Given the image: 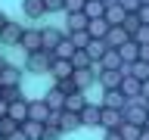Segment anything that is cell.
<instances>
[{
    "mask_svg": "<svg viewBox=\"0 0 149 140\" xmlns=\"http://www.w3.org/2000/svg\"><path fill=\"white\" fill-rule=\"evenodd\" d=\"M106 9H109V6H106L102 0H87V6H84V13H87L90 19H102V16H106Z\"/></svg>",
    "mask_w": 149,
    "mask_h": 140,
    "instance_id": "obj_27",
    "label": "cell"
},
{
    "mask_svg": "<svg viewBox=\"0 0 149 140\" xmlns=\"http://www.w3.org/2000/svg\"><path fill=\"white\" fill-rule=\"evenodd\" d=\"M56 56L50 50H37V53H25V69L28 72H50Z\"/></svg>",
    "mask_w": 149,
    "mask_h": 140,
    "instance_id": "obj_1",
    "label": "cell"
},
{
    "mask_svg": "<svg viewBox=\"0 0 149 140\" xmlns=\"http://www.w3.org/2000/svg\"><path fill=\"white\" fill-rule=\"evenodd\" d=\"M59 128H62V134H65V131H78V128H84L81 112H62V118H59Z\"/></svg>",
    "mask_w": 149,
    "mask_h": 140,
    "instance_id": "obj_20",
    "label": "cell"
},
{
    "mask_svg": "<svg viewBox=\"0 0 149 140\" xmlns=\"http://www.w3.org/2000/svg\"><path fill=\"white\" fill-rule=\"evenodd\" d=\"M146 118H149V109L143 106V103H127V109H124V121H134V125H146Z\"/></svg>",
    "mask_w": 149,
    "mask_h": 140,
    "instance_id": "obj_5",
    "label": "cell"
},
{
    "mask_svg": "<svg viewBox=\"0 0 149 140\" xmlns=\"http://www.w3.org/2000/svg\"><path fill=\"white\" fill-rule=\"evenodd\" d=\"M143 128H149V118H146V125H143Z\"/></svg>",
    "mask_w": 149,
    "mask_h": 140,
    "instance_id": "obj_53",
    "label": "cell"
},
{
    "mask_svg": "<svg viewBox=\"0 0 149 140\" xmlns=\"http://www.w3.org/2000/svg\"><path fill=\"white\" fill-rule=\"evenodd\" d=\"M87 31H90V37H109V31H112V22H109L106 16H102V19H90Z\"/></svg>",
    "mask_w": 149,
    "mask_h": 140,
    "instance_id": "obj_18",
    "label": "cell"
},
{
    "mask_svg": "<svg viewBox=\"0 0 149 140\" xmlns=\"http://www.w3.org/2000/svg\"><path fill=\"white\" fill-rule=\"evenodd\" d=\"M127 97H124V93H121V87H115V90H106L102 93V106H109V109H127Z\"/></svg>",
    "mask_w": 149,
    "mask_h": 140,
    "instance_id": "obj_7",
    "label": "cell"
},
{
    "mask_svg": "<svg viewBox=\"0 0 149 140\" xmlns=\"http://www.w3.org/2000/svg\"><path fill=\"white\" fill-rule=\"evenodd\" d=\"M50 112H53V109L47 106V100H34V103H31L28 118H31V121H44V125H47V121H50Z\"/></svg>",
    "mask_w": 149,
    "mask_h": 140,
    "instance_id": "obj_13",
    "label": "cell"
},
{
    "mask_svg": "<svg viewBox=\"0 0 149 140\" xmlns=\"http://www.w3.org/2000/svg\"><path fill=\"white\" fill-rule=\"evenodd\" d=\"M140 25H143V22H140V16H137V13H127V19H124V28L130 31V37L137 34V28H140Z\"/></svg>",
    "mask_w": 149,
    "mask_h": 140,
    "instance_id": "obj_35",
    "label": "cell"
},
{
    "mask_svg": "<svg viewBox=\"0 0 149 140\" xmlns=\"http://www.w3.org/2000/svg\"><path fill=\"white\" fill-rule=\"evenodd\" d=\"M9 25V16H6V13H0V34H3V28H6Z\"/></svg>",
    "mask_w": 149,
    "mask_h": 140,
    "instance_id": "obj_45",
    "label": "cell"
},
{
    "mask_svg": "<svg viewBox=\"0 0 149 140\" xmlns=\"http://www.w3.org/2000/svg\"><path fill=\"white\" fill-rule=\"evenodd\" d=\"M6 65H9V62L3 59V56H0V75H3V69H6Z\"/></svg>",
    "mask_w": 149,
    "mask_h": 140,
    "instance_id": "obj_49",
    "label": "cell"
},
{
    "mask_svg": "<svg viewBox=\"0 0 149 140\" xmlns=\"http://www.w3.org/2000/svg\"><path fill=\"white\" fill-rule=\"evenodd\" d=\"M140 140H149V128H143V134H140Z\"/></svg>",
    "mask_w": 149,
    "mask_h": 140,
    "instance_id": "obj_50",
    "label": "cell"
},
{
    "mask_svg": "<svg viewBox=\"0 0 149 140\" xmlns=\"http://www.w3.org/2000/svg\"><path fill=\"white\" fill-rule=\"evenodd\" d=\"M106 41H109V47L112 50H118V47H124L130 41V31L124 25H112V31H109V37H106Z\"/></svg>",
    "mask_w": 149,
    "mask_h": 140,
    "instance_id": "obj_11",
    "label": "cell"
},
{
    "mask_svg": "<svg viewBox=\"0 0 149 140\" xmlns=\"http://www.w3.org/2000/svg\"><path fill=\"white\" fill-rule=\"evenodd\" d=\"M62 31H56V28H44V50H50L53 53L56 47H59V41H62Z\"/></svg>",
    "mask_w": 149,
    "mask_h": 140,
    "instance_id": "obj_26",
    "label": "cell"
},
{
    "mask_svg": "<svg viewBox=\"0 0 149 140\" xmlns=\"http://www.w3.org/2000/svg\"><path fill=\"white\" fill-rule=\"evenodd\" d=\"M68 37L74 41V47H78V50H84V47H87V44L93 41V37H90V31H72Z\"/></svg>",
    "mask_w": 149,
    "mask_h": 140,
    "instance_id": "obj_33",
    "label": "cell"
},
{
    "mask_svg": "<svg viewBox=\"0 0 149 140\" xmlns=\"http://www.w3.org/2000/svg\"><path fill=\"white\" fill-rule=\"evenodd\" d=\"M47 3V13H59V9H65V0H44Z\"/></svg>",
    "mask_w": 149,
    "mask_h": 140,
    "instance_id": "obj_41",
    "label": "cell"
},
{
    "mask_svg": "<svg viewBox=\"0 0 149 140\" xmlns=\"http://www.w3.org/2000/svg\"><path fill=\"white\" fill-rule=\"evenodd\" d=\"M50 75H53V81L74 78V65H72V59H53V65H50Z\"/></svg>",
    "mask_w": 149,
    "mask_h": 140,
    "instance_id": "obj_6",
    "label": "cell"
},
{
    "mask_svg": "<svg viewBox=\"0 0 149 140\" xmlns=\"http://www.w3.org/2000/svg\"><path fill=\"white\" fill-rule=\"evenodd\" d=\"M143 3H149V0H143Z\"/></svg>",
    "mask_w": 149,
    "mask_h": 140,
    "instance_id": "obj_54",
    "label": "cell"
},
{
    "mask_svg": "<svg viewBox=\"0 0 149 140\" xmlns=\"http://www.w3.org/2000/svg\"><path fill=\"white\" fill-rule=\"evenodd\" d=\"M118 3L127 9V13H140V6H143V0H118Z\"/></svg>",
    "mask_w": 149,
    "mask_h": 140,
    "instance_id": "obj_40",
    "label": "cell"
},
{
    "mask_svg": "<svg viewBox=\"0 0 149 140\" xmlns=\"http://www.w3.org/2000/svg\"><path fill=\"white\" fill-rule=\"evenodd\" d=\"M134 41H137V44H149V25H140L137 34H134Z\"/></svg>",
    "mask_w": 149,
    "mask_h": 140,
    "instance_id": "obj_39",
    "label": "cell"
},
{
    "mask_svg": "<svg viewBox=\"0 0 149 140\" xmlns=\"http://www.w3.org/2000/svg\"><path fill=\"white\" fill-rule=\"evenodd\" d=\"M84 50L90 53V59H93V62H100V59H102V56H106V53H109L112 47H109V41H106V37H93L90 44L84 47Z\"/></svg>",
    "mask_w": 149,
    "mask_h": 140,
    "instance_id": "obj_10",
    "label": "cell"
},
{
    "mask_svg": "<svg viewBox=\"0 0 149 140\" xmlns=\"http://www.w3.org/2000/svg\"><path fill=\"white\" fill-rule=\"evenodd\" d=\"M44 100H47V106H50V109H56V112H65V93L59 90V87H50V90L44 93Z\"/></svg>",
    "mask_w": 149,
    "mask_h": 140,
    "instance_id": "obj_17",
    "label": "cell"
},
{
    "mask_svg": "<svg viewBox=\"0 0 149 140\" xmlns=\"http://www.w3.org/2000/svg\"><path fill=\"white\" fill-rule=\"evenodd\" d=\"M140 22H143V25H149V3H143V6H140Z\"/></svg>",
    "mask_w": 149,
    "mask_h": 140,
    "instance_id": "obj_42",
    "label": "cell"
},
{
    "mask_svg": "<svg viewBox=\"0 0 149 140\" xmlns=\"http://www.w3.org/2000/svg\"><path fill=\"white\" fill-rule=\"evenodd\" d=\"M3 100L16 103V100H25V97H22V90H19V84H16V87H6V90H3Z\"/></svg>",
    "mask_w": 149,
    "mask_h": 140,
    "instance_id": "obj_36",
    "label": "cell"
},
{
    "mask_svg": "<svg viewBox=\"0 0 149 140\" xmlns=\"http://www.w3.org/2000/svg\"><path fill=\"white\" fill-rule=\"evenodd\" d=\"M87 25H90V16H87V13H68V31H65V34L87 31Z\"/></svg>",
    "mask_w": 149,
    "mask_h": 140,
    "instance_id": "obj_19",
    "label": "cell"
},
{
    "mask_svg": "<svg viewBox=\"0 0 149 140\" xmlns=\"http://www.w3.org/2000/svg\"><path fill=\"white\" fill-rule=\"evenodd\" d=\"M16 131H22V121H16V118H0V134H3V137H13V134H16Z\"/></svg>",
    "mask_w": 149,
    "mask_h": 140,
    "instance_id": "obj_29",
    "label": "cell"
},
{
    "mask_svg": "<svg viewBox=\"0 0 149 140\" xmlns=\"http://www.w3.org/2000/svg\"><path fill=\"white\" fill-rule=\"evenodd\" d=\"M106 140H124V137H121L118 131H106Z\"/></svg>",
    "mask_w": 149,
    "mask_h": 140,
    "instance_id": "obj_46",
    "label": "cell"
},
{
    "mask_svg": "<svg viewBox=\"0 0 149 140\" xmlns=\"http://www.w3.org/2000/svg\"><path fill=\"white\" fill-rule=\"evenodd\" d=\"M6 115H9V103L0 100V118H6Z\"/></svg>",
    "mask_w": 149,
    "mask_h": 140,
    "instance_id": "obj_44",
    "label": "cell"
},
{
    "mask_svg": "<svg viewBox=\"0 0 149 140\" xmlns=\"http://www.w3.org/2000/svg\"><path fill=\"white\" fill-rule=\"evenodd\" d=\"M118 134H121L124 140H140V134H143V128H140V125H134V121H124V125L118 128Z\"/></svg>",
    "mask_w": 149,
    "mask_h": 140,
    "instance_id": "obj_28",
    "label": "cell"
},
{
    "mask_svg": "<svg viewBox=\"0 0 149 140\" xmlns=\"http://www.w3.org/2000/svg\"><path fill=\"white\" fill-rule=\"evenodd\" d=\"M22 13L28 19H40V16H47V3L44 0H22Z\"/></svg>",
    "mask_w": 149,
    "mask_h": 140,
    "instance_id": "obj_14",
    "label": "cell"
},
{
    "mask_svg": "<svg viewBox=\"0 0 149 140\" xmlns=\"http://www.w3.org/2000/svg\"><path fill=\"white\" fill-rule=\"evenodd\" d=\"M28 112H31V103L28 100H16V103H9V118H16L25 125L28 121Z\"/></svg>",
    "mask_w": 149,
    "mask_h": 140,
    "instance_id": "obj_15",
    "label": "cell"
},
{
    "mask_svg": "<svg viewBox=\"0 0 149 140\" xmlns=\"http://www.w3.org/2000/svg\"><path fill=\"white\" fill-rule=\"evenodd\" d=\"M22 131L28 134V140H40L44 131H47V125H44V121H31V118H28L25 125H22Z\"/></svg>",
    "mask_w": 149,
    "mask_h": 140,
    "instance_id": "obj_25",
    "label": "cell"
},
{
    "mask_svg": "<svg viewBox=\"0 0 149 140\" xmlns=\"http://www.w3.org/2000/svg\"><path fill=\"white\" fill-rule=\"evenodd\" d=\"M6 140H28V134H25V131H16V134H13V137H6Z\"/></svg>",
    "mask_w": 149,
    "mask_h": 140,
    "instance_id": "obj_47",
    "label": "cell"
},
{
    "mask_svg": "<svg viewBox=\"0 0 149 140\" xmlns=\"http://www.w3.org/2000/svg\"><path fill=\"white\" fill-rule=\"evenodd\" d=\"M124 125V112L121 109H109V106H102V128L106 131H118Z\"/></svg>",
    "mask_w": 149,
    "mask_h": 140,
    "instance_id": "obj_8",
    "label": "cell"
},
{
    "mask_svg": "<svg viewBox=\"0 0 149 140\" xmlns=\"http://www.w3.org/2000/svg\"><path fill=\"white\" fill-rule=\"evenodd\" d=\"M130 75H134V78H140V81H149V62H143V59H140V62H134V65H130Z\"/></svg>",
    "mask_w": 149,
    "mask_h": 140,
    "instance_id": "obj_32",
    "label": "cell"
},
{
    "mask_svg": "<svg viewBox=\"0 0 149 140\" xmlns=\"http://www.w3.org/2000/svg\"><path fill=\"white\" fill-rule=\"evenodd\" d=\"M121 93H124L130 103H143V81L134 78V75H124V81H121Z\"/></svg>",
    "mask_w": 149,
    "mask_h": 140,
    "instance_id": "obj_3",
    "label": "cell"
},
{
    "mask_svg": "<svg viewBox=\"0 0 149 140\" xmlns=\"http://www.w3.org/2000/svg\"><path fill=\"white\" fill-rule=\"evenodd\" d=\"M62 137V128H56V125H47V131H44V137L40 140H59Z\"/></svg>",
    "mask_w": 149,
    "mask_h": 140,
    "instance_id": "obj_38",
    "label": "cell"
},
{
    "mask_svg": "<svg viewBox=\"0 0 149 140\" xmlns=\"http://www.w3.org/2000/svg\"><path fill=\"white\" fill-rule=\"evenodd\" d=\"M72 65H74V69H90V65H93V59H90V53H87V50H74Z\"/></svg>",
    "mask_w": 149,
    "mask_h": 140,
    "instance_id": "obj_31",
    "label": "cell"
},
{
    "mask_svg": "<svg viewBox=\"0 0 149 140\" xmlns=\"http://www.w3.org/2000/svg\"><path fill=\"white\" fill-rule=\"evenodd\" d=\"M143 106H146V109H149V100H143Z\"/></svg>",
    "mask_w": 149,
    "mask_h": 140,
    "instance_id": "obj_52",
    "label": "cell"
},
{
    "mask_svg": "<svg viewBox=\"0 0 149 140\" xmlns=\"http://www.w3.org/2000/svg\"><path fill=\"white\" fill-rule=\"evenodd\" d=\"M87 0H65V13H84Z\"/></svg>",
    "mask_w": 149,
    "mask_h": 140,
    "instance_id": "obj_37",
    "label": "cell"
},
{
    "mask_svg": "<svg viewBox=\"0 0 149 140\" xmlns=\"http://www.w3.org/2000/svg\"><path fill=\"white\" fill-rule=\"evenodd\" d=\"M100 62H102V69H121V65H124V59H121L118 50H109V53L100 59Z\"/></svg>",
    "mask_w": 149,
    "mask_h": 140,
    "instance_id": "obj_30",
    "label": "cell"
},
{
    "mask_svg": "<svg viewBox=\"0 0 149 140\" xmlns=\"http://www.w3.org/2000/svg\"><path fill=\"white\" fill-rule=\"evenodd\" d=\"M19 81H22V69H19V65H6L3 75H0V84H3V87H16Z\"/></svg>",
    "mask_w": 149,
    "mask_h": 140,
    "instance_id": "obj_23",
    "label": "cell"
},
{
    "mask_svg": "<svg viewBox=\"0 0 149 140\" xmlns=\"http://www.w3.org/2000/svg\"><path fill=\"white\" fill-rule=\"evenodd\" d=\"M87 109V97H84V90H74L65 97V112H84Z\"/></svg>",
    "mask_w": 149,
    "mask_h": 140,
    "instance_id": "obj_16",
    "label": "cell"
},
{
    "mask_svg": "<svg viewBox=\"0 0 149 140\" xmlns=\"http://www.w3.org/2000/svg\"><path fill=\"white\" fill-rule=\"evenodd\" d=\"M74 50H78V47H74V41L65 34L62 41H59V47L53 50V56H56V59H72V56H74Z\"/></svg>",
    "mask_w": 149,
    "mask_h": 140,
    "instance_id": "obj_24",
    "label": "cell"
},
{
    "mask_svg": "<svg viewBox=\"0 0 149 140\" xmlns=\"http://www.w3.org/2000/svg\"><path fill=\"white\" fill-rule=\"evenodd\" d=\"M22 50L25 53H37V50H44V28H25V34H22Z\"/></svg>",
    "mask_w": 149,
    "mask_h": 140,
    "instance_id": "obj_2",
    "label": "cell"
},
{
    "mask_svg": "<svg viewBox=\"0 0 149 140\" xmlns=\"http://www.w3.org/2000/svg\"><path fill=\"white\" fill-rule=\"evenodd\" d=\"M140 59H143V62H149V44H140Z\"/></svg>",
    "mask_w": 149,
    "mask_h": 140,
    "instance_id": "obj_43",
    "label": "cell"
},
{
    "mask_svg": "<svg viewBox=\"0 0 149 140\" xmlns=\"http://www.w3.org/2000/svg\"><path fill=\"white\" fill-rule=\"evenodd\" d=\"M118 53H121V59H124V65H134V62H140V44L130 37L124 47H118Z\"/></svg>",
    "mask_w": 149,
    "mask_h": 140,
    "instance_id": "obj_12",
    "label": "cell"
},
{
    "mask_svg": "<svg viewBox=\"0 0 149 140\" xmlns=\"http://www.w3.org/2000/svg\"><path fill=\"white\" fill-rule=\"evenodd\" d=\"M22 34H25V25L9 22V25L3 28V34H0V44H22Z\"/></svg>",
    "mask_w": 149,
    "mask_h": 140,
    "instance_id": "obj_9",
    "label": "cell"
},
{
    "mask_svg": "<svg viewBox=\"0 0 149 140\" xmlns=\"http://www.w3.org/2000/svg\"><path fill=\"white\" fill-rule=\"evenodd\" d=\"M143 100H149V81H143Z\"/></svg>",
    "mask_w": 149,
    "mask_h": 140,
    "instance_id": "obj_48",
    "label": "cell"
},
{
    "mask_svg": "<svg viewBox=\"0 0 149 140\" xmlns=\"http://www.w3.org/2000/svg\"><path fill=\"white\" fill-rule=\"evenodd\" d=\"M106 19H109L112 25H124V19H127V9H124L118 0H115V3H109V9H106Z\"/></svg>",
    "mask_w": 149,
    "mask_h": 140,
    "instance_id": "obj_21",
    "label": "cell"
},
{
    "mask_svg": "<svg viewBox=\"0 0 149 140\" xmlns=\"http://www.w3.org/2000/svg\"><path fill=\"white\" fill-rule=\"evenodd\" d=\"M3 90H6V87H3V84H0V100H3Z\"/></svg>",
    "mask_w": 149,
    "mask_h": 140,
    "instance_id": "obj_51",
    "label": "cell"
},
{
    "mask_svg": "<svg viewBox=\"0 0 149 140\" xmlns=\"http://www.w3.org/2000/svg\"><path fill=\"white\" fill-rule=\"evenodd\" d=\"M53 87H59L65 97H68V93H74V90H81V87L74 84V78H65V81H53Z\"/></svg>",
    "mask_w": 149,
    "mask_h": 140,
    "instance_id": "obj_34",
    "label": "cell"
},
{
    "mask_svg": "<svg viewBox=\"0 0 149 140\" xmlns=\"http://www.w3.org/2000/svg\"><path fill=\"white\" fill-rule=\"evenodd\" d=\"M84 128H100L102 125V103H87V109L81 112Z\"/></svg>",
    "mask_w": 149,
    "mask_h": 140,
    "instance_id": "obj_4",
    "label": "cell"
},
{
    "mask_svg": "<svg viewBox=\"0 0 149 140\" xmlns=\"http://www.w3.org/2000/svg\"><path fill=\"white\" fill-rule=\"evenodd\" d=\"M93 81H100V78H96V72H93V69H74V84H78L81 90H87V87H90Z\"/></svg>",
    "mask_w": 149,
    "mask_h": 140,
    "instance_id": "obj_22",
    "label": "cell"
}]
</instances>
